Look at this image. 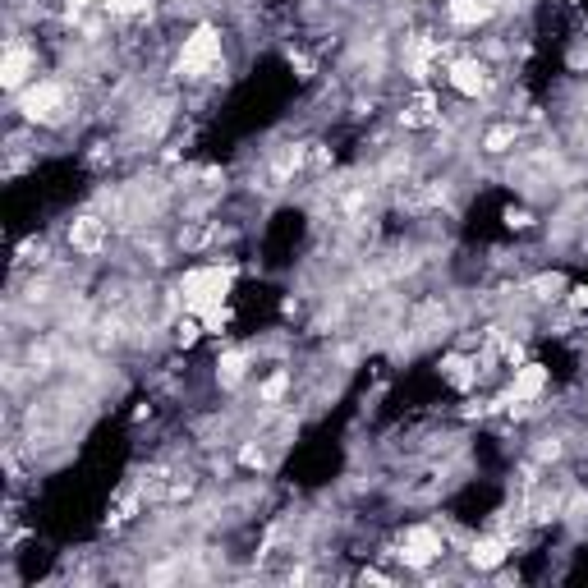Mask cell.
I'll use <instances>...</instances> for the list:
<instances>
[{
    "mask_svg": "<svg viewBox=\"0 0 588 588\" xmlns=\"http://www.w3.org/2000/svg\"><path fill=\"white\" fill-rule=\"evenodd\" d=\"M520 143V129L515 125H497L483 134V152H492V157H501V152H510V147Z\"/></svg>",
    "mask_w": 588,
    "mask_h": 588,
    "instance_id": "4fadbf2b",
    "label": "cell"
},
{
    "mask_svg": "<svg viewBox=\"0 0 588 588\" xmlns=\"http://www.w3.org/2000/svg\"><path fill=\"white\" fill-rule=\"evenodd\" d=\"M69 244L79 253H88V258H97V253L111 244V230H106L102 216H79V221L69 226Z\"/></svg>",
    "mask_w": 588,
    "mask_h": 588,
    "instance_id": "9c48e42d",
    "label": "cell"
},
{
    "mask_svg": "<svg viewBox=\"0 0 588 588\" xmlns=\"http://www.w3.org/2000/svg\"><path fill=\"white\" fill-rule=\"evenodd\" d=\"M19 111L28 125H65L74 111V92L60 79H33L19 92Z\"/></svg>",
    "mask_w": 588,
    "mask_h": 588,
    "instance_id": "3957f363",
    "label": "cell"
},
{
    "mask_svg": "<svg viewBox=\"0 0 588 588\" xmlns=\"http://www.w3.org/2000/svg\"><path fill=\"white\" fill-rule=\"evenodd\" d=\"M414 5H423V0H414Z\"/></svg>",
    "mask_w": 588,
    "mask_h": 588,
    "instance_id": "e0dca14e",
    "label": "cell"
},
{
    "mask_svg": "<svg viewBox=\"0 0 588 588\" xmlns=\"http://www.w3.org/2000/svg\"><path fill=\"white\" fill-rule=\"evenodd\" d=\"M33 79H37V51L23 37H10V46H5V88L23 92Z\"/></svg>",
    "mask_w": 588,
    "mask_h": 588,
    "instance_id": "8992f818",
    "label": "cell"
},
{
    "mask_svg": "<svg viewBox=\"0 0 588 588\" xmlns=\"http://www.w3.org/2000/svg\"><path fill=\"white\" fill-rule=\"evenodd\" d=\"M446 83H451L460 97L478 102V97H487V92H492V83H497V79H492V69H487L478 56H460V60H451V65H446Z\"/></svg>",
    "mask_w": 588,
    "mask_h": 588,
    "instance_id": "277c9868",
    "label": "cell"
},
{
    "mask_svg": "<svg viewBox=\"0 0 588 588\" xmlns=\"http://www.w3.org/2000/svg\"><path fill=\"white\" fill-rule=\"evenodd\" d=\"M497 10H501V0H446V23L474 33V28H483Z\"/></svg>",
    "mask_w": 588,
    "mask_h": 588,
    "instance_id": "ba28073f",
    "label": "cell"
},
{
    "mask_svg": "<svg viewBox=\"0 0 588 588\" xmlns=\"http://www.w3.org/2000/svg\"><path fill=\"white\" fill-rule=\"evenodd\" d=\"M506 556H510L506 538H474V547H469V561H474L478 570H497Z\"/></svg>",
    "mask_w": 588,
    "mask_h": 588,
    "instance_id": "30bf717a",
    "label": "cell"
},
{
    "mask_svg": "<svg viewBox=\"0 0 588 588\" xmlns=\"http://www.w3.org/2000/svg\"><path fill=\"white\" fill-rule=\"evenodd\" d=\"M570 304H575V308H588V285H579V290H570Z\"/></svg>",
    "mask_w": 588,
    "mask_h": 588,
    "instance_id": "2e32d148",
    "label": "cell"
},
{
    "mask_svg": "<svg viewBox=\"0 0 588 588\" xmlns=\"http://www.w3.org/2000/svg\"><path fill=\"white\" fill-rule=\"evenodd\" d=\"M561 276H538V281H533V290H538V299H561Z\"/></svg>",
    "mask_w": 588,
    "mask_h": 588,
    "instance_id": "9a60e30c",
    "label": "cell"
},
{
    "mask_svg": "<svg viewBox=\"0 0 588 588\" xmlns=\"http://www.w3.org/2000/svg\"><path fill=\"white\" fill-rule=\"evenodd\" d=\"M226 69V37L216 23H198L189 37L180 42V56H175V74L184 83H207Z\"/></svg>",
    "mask_w": 588,
    "mask_h": 588,
    "instance_id": "6da1fadb",
    "label": "cell"
},
{
    "mask_svg": "<svg viewBox=\"0 0 588 588\" xmlns=\"http://www.w3.org/2000/svg\"><path fill=\"white\" fill-rule=\"evenodd\" d=\"M244 373H249V350H226L221 359H216V377H221L226 386H239Z\"/></svg>",
    "mask_w": 588,
    "mask_h": 588,
    "instance_id": "7c38bea8",
    "label": "cell"
},
{
    "mask_svg": "<svg viewBox=\"0 0 588 588\" xmlns=\"http://www.w3.org/2000/svg\"><path fill=\"white\" fill-rule=\"evenodd\" d=\"M547 382H552V373H547L543 363H520L515 377H510V386H506V405L510 400H515V405H533V400H543Z\"/></svg>",
    "mask_w": 588,
    "mask_h": 588,
    "instance_id": "52a82bcc",
    "label": "cell"
},
{
    "mask_svg": "<svg viewBox=\"0 0 588 588\" xmlns=\"http://www.w3.org/2000/svg\"><path fill=\"white\" fill-rule=\"evenodd\" d=\"M446 552V543H441V533L428 529V524H414V529H405V538H400V561L405 566H428V561H437V556Z\"/></svg>",
    "mask_w": 588,
    "mask_h": 588,
    "instance_id": "5b68a950",
    "label": "cell"
},
{
    "mask_svg": "<svg viewBox=\"0 0 588 588\" xmlns=\"http://www.w3.org/2000/svg\"><path fill=\"white\" fill-rule=\"evenodd\" d=\"M437 111H441V102L432 97L428 88H423V92H414V102L405 106V115H400V120H405V125H414V129H423V125H437Z\"/></svg>",
    "mask_w": 588,
    "mask_h": 588,
    "instance_id": "8fae6325",
    "label": "cell"
},
{
    "mask_svg": "<svg viewBox=\"0 0 588 588\" xmlns=\"http://www.w3.org/2000/svg\"><path fill=\"white\" fill-rule=\"evenodd\" d=\"M230 285H235V267H221V262H207V267H189L180 276V299H184V313L203 317L212 308L226 304Z\"/></svg>",
    "mask_w": 588,
    "mask_h": 588,
    "instance_id": "7a4b0ae2",
    "label": "cell"
},
{
    "mask_svg": "<svg viewBox=\"0 0 588 588\" xmlns=\"http://www.w3.org/2000/svg\"><path fill=\"white\" fill-rule=\"evenodd\" d=\"M285 386H290V373L267 377V382H262V400H267V405H276V400L285 396Z\"/></svg>",
    "mask_w": 588,
    "mask_h": 588,
    "instance_id": "5bb4252c",
    "label": "cell"
}]
</instances>
